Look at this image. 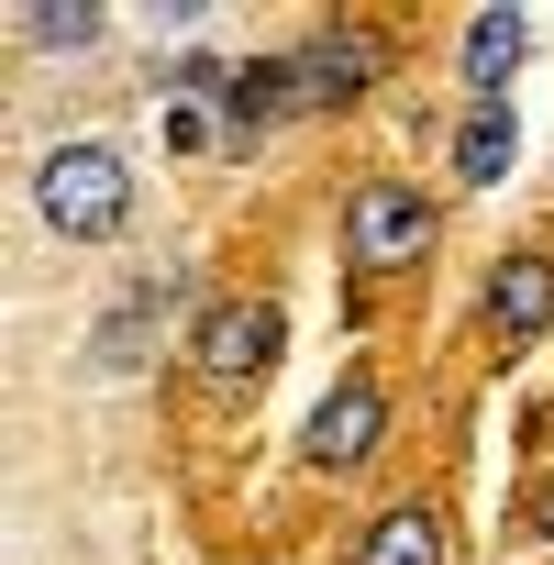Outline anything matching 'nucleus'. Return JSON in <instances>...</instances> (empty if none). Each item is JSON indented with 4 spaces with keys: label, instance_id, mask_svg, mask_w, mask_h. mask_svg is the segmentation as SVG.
<instances>
[{
    "label": "nucleus",
    "instance_id": "f8f14e48",
    "mask_svg": "<svg viewBox=\"0 0 554 565\" xmlns=\"http://www.w3.org/2000/svg\"><path fill=\"white\" fill-rule=\"evenodd\" d=\"M532 532H543V543H554V488H543V499H532Z\"/></svg>",
    "mask_w": 554,
    "mask_h": 565
},
{
    "label": "nucleus",
    "instance_id": "423d86ee",
    "mask_svg": "<svg viewBox=\"0 0 554 565\" xmlns=\"http://www.w3.org/2000/svg\"><path fill=\"white\" fill-rule=\"evenodd\" d=\"M543 322H554V255H510L488 277V333L499 344H532Z\"/></svg>",
    "mask_w": 554,
    "mask_h": 565
},
{
    "label": "nucleus",
    "instance_id": "0eeeda50",
    "mask_svg": "<svg viewBox=\"0 0 554 565\" xmlns=\"http://www.w3.org/2000/svg\"><path fill=\"white\" fill-rule=\"evenodd\" d=\"M444 554H455V543H444V510H422V499H411V510H377V521L355 532V565H444Z\"/></svg>",
    "mask_w": 554,
    "mask_h": 565
},
{
    "label": "nucleus",
    "instance_id": "1a4fd4ad",
    "mask_svg": "<svg viewBox=\"0 0 554 565\" xmlns=\"http://www.w3.org/2000/svg\"><path fill=\"white\" fill-rule=\"evenodd\" d=\"M521 45H532V12H510V0L466 12V78H477V89H499V78L521 67Z\"/></svg>",
    "mask_w": 554,
    "mask_h": 565
},
{
    "label": "nucleus",
    "instance_id": "f03ea898",
    "mask_svg": "<svg viewBox=\"0 0 554 565\" xmlns=\"http://www.w3.org/2000/svg\"><path fill=\"white\" fill-rule=\"evenodd\" d=\"M344 255H355V277H399V266H422V255H433V200L399 189V178L355 189V200H344Z\"/></svg>",
    "mask_w": 554,
    "mask_h": 565
},
{
    "label": "nucleus",
    "instance_id": "7ed1b4c3",
    "mask_svg": "<svg viewBox=\"0 0 554 565\" xmlns=\"http://www.w3.org/2000/svg\"><path fill=\"white\" fill-rule=\"evenodd\" d=\"M277 344H289L277 300H211V311H200V344H189V366H200L211 388H244V377H266V366H277Z\"/></svg>",
    "mask_w": 554,
    "mask_h": 565
},
{
    "label": "nucleus",
    "instance_id": "9b49d317",
    "mask_svg": "<svg viewBox=\"0 0 554 565\" xmlns=\"http://www.w3.org/2000/svg\"><path fill=\"white\" fill-rule=\"evenodd\" d=\"M23 45H45V56H78V45H100V12L89 0H23Z\"/></svg>",
    "mask_w": 554,
    "mask_h": 565
},
{
    "label": "nucleus",
    "instance_id": "20e7f679",
    "mask_svg": "<svg viewBox=\"0 0 554 565\" xmlns=\"http://www.w3.org/2000/svg\"><path fill=\"white\" fill-rule=\"evenodd\" d=\"M377 433H388V388H377V377H344V388L311 411V433H300V466L344 477V466H366V455H377Z\"/></svg>",
    "mask_w": 554,
    "mask_h": 565
},
{
    "label": "nucleus",
    "instance_id": "f257e3e1",
    "mask_svg": "<svg viewBox=\"0 0 554 565\" xmlns=\"http://www.w3.org/2000/svg\"><path fill=\"white\" fill-rule=\"evenodd\" d=\"M34 211H45V233H67V244H111V233L134 222V167H122L111 145H56V156L34 167Z\"/></svg>",
    "mask_w": 554,
    "mask_h": 565
},
{
    "label": "nucleus",
    "instance_id": "6e6552de",
    "mask_svg": "<svg viewBox=\"0 0 554 565\" xmlns=\"http://www.w3.org/2000/svg\"><path fill=\"white\" fill-rule=\"evenodd\" d=\"M222 100H233L244 134H266V122H289V111H300V67H289V56H255V67L222 78Z\"/></svg>",
    "mask_w": 554,
    "mask_h": 565
},
{
    "label": "nucleus",
    "instance_id": "39448f33",
    "mask_svg": "<svg viewBox=\"0 0 554 565\" xmlns=\"http://www.w3.org/2000/svg\"><path fill=\"white\" fill-rule=\"evenodd\" d=\"M289 67H300V111H344V100H355V89H366V78L388 67V45H377V34H344V23H333V34H311V45H300Z\"/></svg>",
    "mask_w": 554,
    "mask_h": 565
},
{
    "label": "nucleus",
    "instance_id": "9d476101",
    "mask_svg": "<svg viewBox=\"0 0 554 565\" xmlns=\"http://www.w3.org/2000/svg\"><path fill=\"white\" fill-rule=\"evenodd\" d=\"M499 167H510V111L477 100V111L455 122V178H466V189H499Z\"/></svg>",
    "mask_w": 554,
    "mask_h": 565
}]
</instances>
